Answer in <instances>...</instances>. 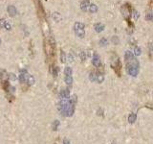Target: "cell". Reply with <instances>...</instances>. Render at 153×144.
<instances>
[{
	"instance_id": "obj_1",
	"label": "cell",
	"mask_w": 153,
	"mask_h": 144,
	"mask_svg": "<svg viewBox=\"0 0 153 144\" xmlns=\"http://www.w3.org/2000/svg\"><path fill=\"white\" fill-rule=\"evenodd\" d=\"M77 101H78L77 95H73L67 100H60L59 103V107H58L59 112L63 116H67V117L73 116Z\"/></svg>"
},
{
	"instance_id": "obj_2",
	"label": "cell",
	"mask_w": 153,
	"mask_h": 144,
	"mask_svg": "<svg viewBox=\"0 0 153 144\" xmlns=\"http://www.w3.org/2000/svg\"><path fill=\"white\" fill-rule=\"evenodd\" d=\"M124 60L126 63V71L130 76L136 77L139 74V62L135 58L134 54L130 51H126L124 54Z\"/></svg>"
},
{
	"instance_id": "obj_3",
	"label": "cell",
	"mask_w": 153,
	"mask_h": 144,
	"mask_svg": "<svg viewBox=\"0 0 153 144\" xmlns=\"http://www.w3.org/2000/svg\"><path fill=\"white\" fill-rule=\"evenodd\" d=\"M44 50L47 60L53 62L55 56V41L52 36H49L44 40Z\"/></svg>"
},
{
	"instance_id": "obj_4",
	"label": "cell",
	"mask_w": 153,
	"mask_h": 144,
	"mask_svg": "<svg viewBox=\"0 0 153 144\" xmlns=\"http://www.w3.org/2000/svg\"><path fill=\"white\" fill-rule=\"evenodd\" d=\"M111 67L114 69V71L117 73L118 76H121V69H122V64L120 58L118 57L117 54L113 53L111 56Z\"/></svg>"
},
{
	"instance_id": "obj_5",
	"label": "cell",
	"mask_w": 153,
	"mask_h": 144,
	"mask_svg": "<svg viewBox=\"0 0 153 144\" xmlns=\"http://www.w3.org/2000/svg\"><path fill=\"white\" fill-rule=\"evenodd\" d=\"M85 25L82 22H76L74 24V31L76 35L79 37V39H83L85 37Z\"/></svg>"
},
{
	"instance_id": "obj_6",
	"label": "cell",
	"mask_w": 153,
	"mask_h": 144,
	"mask_svg": "<svg viewBox=\"0 0 153 144\" xmlns=\"http://www.w3.org/2000/svg\"><path fill=\"white\" fill-rule=\"evenodd\" d=\"M122 15L126 18L127 22L130 21V16H131V6L129 7V4H126L122 7Z\"/></svg>"
},
{
	"instance_id": "obj_7",
	"label": "cell",
	"mask_w": 153,
	"mask_h": 144,
	"mask_svg": "<svg viewBox=\"0 0 153 144\" xmlns=\"http://www.w3.org/2000/svg\"><path fill=\"white\" fill-rule=\"evenodd\" d=\"M92 64L94 65L95 67L100 68L102 67V62H101V58L99 56L97 53H94L93 54V58H92Z\"/></svg>"
},
{
	"instance_id": "obj_8",
	"label": "cell",
	"mask_w": 153,
	"mask_h": 144,
	"mask_svg": "<svg viewBox=\"0 0 153 144\" xmlns=\"http://www.w3.org/2000/svg\"><path fill=\"white\" fill-rule=\"evenodd\" d=\"M59 99L60 100H67L70 98V90L66 88V89H61L60 92H59Z\"/></svg>"
},
{
	"instance_id": "obj_9",
	"label": "cell",
	"mask_w": 153,
	"mask_h": 144,
	"mask_svg": "<svg viewBox=\"0 0 153 144\" xmlns=\"http://www.w3.org/2000/svg\"><path fill=\"white\" fill-rule=\"evenodd\" d=\"M104 81V74L102 70H99L96 72V82L99 84H102V82Z\"/></svg>"
},
{
	"instance_id": "obj_10",
	"label": "cell",
	"mask_w": 153,
	"mask_h": 144,
	"mask_svg": "<svg viewBox=\"0 0 153 144\" xmlns=\"http://www.w3.org/2000/svg\"><path fill=\"white\" fill-rule=\"evenodd\" d=\"M7 11H8V14H9V16H16V14H17L16 8L15 7V6H12V5H10V6H8Z\"/></svg>"
},
{
	"instance_id": "obj_11",
	"label": "cell",
	"mask_w": 153,
	"mask_h": 144,
	"mask_svg": "<svg viewBox=\"0 0 153 144\" xmlns=\"http://www.w3.org/2000/svg\"><path fill=\"white\" fill-rule=\"evenodd\" d=\"M25 83H26L28 86H32V85L35 83V78L32 76V75H30V74H27V75H26Z\"/></svg>"
},
{
	"instance_id": "obj_12",
	"label": "cell",
	"mask_w": 153,
	"mask_h": 144,
	"mask_svg": "<svg viewBox=\"0 0 153 144\" xmlns=\"http://www.w3.org/2000/svg\"><path fill=\"white\" fill-rule=\"evenodd\" d=\"M88 7H89V1H87V0H82L81 3H80V9L82 10L83 12H86Z\"/></svg>"
},
{
	"instance_id": "obj_13",
	"label": "cell",
	"mask_w": 153,
	"mask_h": 144,
	"mask_svg": "<svg viewBox=\"0 0 153 144\" xmlns=\"http://www.w3.org/2000/svg\"><path fill=\"white\" fill-rule=\"evenodd\" d=\"M94 28H95V31L97 33H101L102 32L103 30H104V25L102 23H97V24H95V26H94Z\"/></svg>"
},
{
	"instance_id": "obj_14",
	"label": "cell",
	"mask_w": 153,
	"mask_h": 144,
	"mask_svg": "<svg viewBox=\"0 0 153 144\" xmlns=\"http://www.w3.org/2000/svg\"><path fill=\"white\" fill-rule=\"evenodd\" d=\"M2 88H3V89L5 90V92H6V93H9V91H10V88H11L10 83H9L8 81H3V82H2Z\"/></svg>"
},
{
	"instance_id": "obj_15",
	"label": "cell",
	"mask_w": 153,
	"mask_h": 144,
	"mask_svg": "<svg viewBox=\"0 0 153 144\" xmlns=\"http://www.w3.org/2000/svg\"><path fill=\"white\" fill-rule=\"evenodd\" d=\"M136 119H137V115H136V113H134V112L129 113V115H128V122H129V123L133 124L134 122L136 121Z\"/></svg>"
},
{
	"instance_id": "obj_16",
	"label": "cell",
	"mask_w": 153,
	"mask_h": 144,
	"mask_svg": "<svg viewBox=\"0 0 153 144\" xmlns=\"http://www.w3.org/2000/svg\"><path fill=\"white\" fill-rule=\"evenodd\" d=\"M88 8H89V12L92 13V14H95V13H97V11H98V6L96 4H90Z\"/></svg>"
},
{
	"instance_id": "obj_17",
	"label": "cell",
	"mask_w": 153,
	"mask_h": 144,
	"mask_svg": "<svg viewBox=\"0 0 153 144\" xmlns=\"http://www.w3.org/2000/svg\"><path fill=\"white\" fill-rule=\"evenodd\" d=\"M64 81H65L67 86H69V87H71L72 84H73V78H72V76H65L64 77Z\"/></svg>"
},
{
	"instance_id": "obj_18",
	"label": "cell",
	"mask_w": 153,
	"mask_h": 144,
	"mask_svg": "<svg viewBox=\"0 0 153 144\" xmlns=\"http://www.w3.org/2000/svg\"><path fill=\"white\" fill-rule=\"evenodd\" d=\"M53 18L55 19V21H57V22H59V21H60L61 20V16H60V14L59 13H54L53 14Z\"/></svg>"
},
{
	"instance_id": "obj_19",
	"label": "cell",
	"mask_w": 153,
	"mask_h": 144,
	"mask_svg": "<svg viewBox=\"0 0 153 144\" xmlns=\"http://www.w3.org/2000/svg\"><path fill=\"white\" fill-rule=\"evenodd\" d=\"M72 73H73L72 68L69 67V66L65 67V69H64V74H65V76H72Z\"/></svg>"
},
{
	"instance_id": "obj_20",
	"label": "cell",
	"mask_w": 153,
	"mask_h": 144,
	"mask_svg": "<svg viewBox=\"0 0 153 144\" xmlns=\"http://www.w3.org/2000/svg\"><path fill=\"white\" fill-rule=\"evenodd\" d=\"M59 72V68L58 67V66H53V67H52V74H53L54 77L58 76Z\"/></svg>"
},
{
	"instance_id": "obj_21",
	"label": "cell",
	"mask_w": 153,
	"mask_h": 144,
	"mask_svg": "<svg viewBox=\"0 0 153 144\" xmlns=\"http://www.w3.org/2000/svg\"><path fill=\"white\" fill-rule=\"evenodd\" d=\"M59 120H55L54 122H53V124H52V127H53V130L54 131H57L58 129H59Z\"/></svg>"
},
{
	"instance_id": "obj_22",
	"label": "cell",
	"mask_w": 153,
	"mask_h": 144,
	"mask_svg": "<svg viewBox=\"0 0 153 144\" xmlns=\"http://www.w3.org/2000/svg\"><path fill=\"white\" fill-rule=\"evenodd\" d=\"M145 19H147V20L153 19V14H152V12H151V10L148 11V12L145 14Z\"/></svg>"
},
{
	"instance_id": "obj_23",
	"label": "cell",
	"mask_w": 153,
	"mask_h": 144,
	"mask_svg": "<svg viewBox=\"0 0 153 144\" xmlns=\"http://www.w3.org/2000/svg\"><path fill=\"white\" fill-rule=\"evenodd\" d=\"M89 79H90L91 82H96V72L95 71L90 72V74H89Z\"/></svg>"
},
{
	"instance_id": "obj_24",
	"label": "cell",
	"mask_w": 153,
	"mask_h": 144,
	"mask_svg": "<svg viewBox=\"0 0 153 144\" xmlns=\"http://www.w3.org/2000/svg\"><path fill=\"white\" fill-rule=\"evenodd\" d=\"M60 60H61V63H66V60H67V58H66V55H65V53L63 52L62 50L60 51Z\"/></svg>"
},
{
	"instance_id": "obj_25",
	"label": "cell",
	"mask_w": 153,
	"mask_h": 144,
	"mask_svg": "<svg viewBox=\"0 0 153 144\" xmlns=\"http://www.w3.org/2000/svg\"><path fill=\"white\" fill-rule=\"evenodd\" d=\"M99 44L102 46V47H103V46H106L107 44H108V41H107V40L106 39H104V38H102V40H100V42H99Z\"/></svg>"
},
{
	"instance_id": "obj_26",
	"label": "cell",
	"mask_w": 153,
	"mask_h": 144,
	"mask_svg": "<svg viewBox=\"0 0 153 144\" xmlns=\"http://www.w3.org/2000/svg\"><path fill=\"white\" fill-rule=\"evenodd\" d=\"M134 54H135L136 56H140V55L142 54L141 48H140V47H137V46H136V47L134 48Z\"/></svg>"
},
{
	"instance_id": "obj_27",
	"label": "cell",
	"mask_w": 153,
	"mask_h": 144,
	"mask_svg": "<svg viewBox=\"0 0 153 144\" xmlns=\"http://www.w3.org/2000/svg\"><path fill=\"white\" fill-rule=\"evenodd\" d=\"M79 58H80V60L84 62L85 59H86V52H84V51H81L80 54H79Z\"/></svg>"
},
{
	"instance_id": "obj_28",
	"label": "cell",
	"mask_w": 153,
	"mask_h": 144,
	"mask_svg": "<svg viewBox=\"0 0 153 144\" xmlns=\"http://www.w3.org/2000/svg\"><path fill=\"white\" fill-rule=\"evenodd\" d=\"M112 42H113L114 44H119V42H120V40H119V38L118 37H116V36H114V37H112Z\"/></svg>"
},
{
	"instance_id": "obj_29",
	"label": "cell",
	"mask_w": 153,
	"mask_h": 144,
	"mask_svg": "<svg viewBox=\"0 0 153 144\" xmlns=\"http://www.w3.org/2000/svg\"><path fill=\"white\" fill-rule=\"evenodd\" d=\"M6 23H7L6 19H4V18H1V19H0V28H4L5 25H6Z\"/></svg>"
},
{
	"instance_id": "obj_30",
	"label": "cell",
	"mask_w": 153,
	"mask_h": 144,
	"mask_svg": "<svg viewBox=\"0 0 153 144\" xmlns=\"http://www.w3.org/2000/svg\"><path fill=\"white\" fill-rule=\"evenodd\" d=\"M133 16H134V18L137 20L139 17H140V13L136 11V10H133Z\"/></svg>"
},
{
	"instance_id": "obj_31",
	"label": "cell",
	"mask_w": 153,
	"mask_h": 144,
	"mask_svg": "<svg viewBox=\"0 0 153 144\" xmlns=\"http://www.w3.org/2000/svg\"><path fill=\"white\" fill-rule=\"evenodd\" d=\"M68 60H69V62H73V61L75 60V54L73 52H71L70 54H69V56H68Z\"/></svg>"
},
{
	"instance_id": "obj_32",
	"label": "cell",
	"mask_w": 153,
	"mask_h": 144,
	"mask_svg": "<svg viewBox=\"0 0 153 144\" xmlns=\"http://www.w3.org/2000/svg\"><path fill=\"white\" fill-rule=\"evenodd\" d=\"M8 77H9V79H10V80H13V81H15L16 79V76L15 75V74H13V73H10V74L8 75Z\"/></svg>"
},
{
	"instance_id": "obj_33",
	"label": "cell",
	"mask_w": 153,
	"mask_h": 144,
	"mask_svg": "<svg viewBox=\"0 0 153 144\" xmlns=\"http://www.w3.org/2000/svg\"><path fill=\"white\" fill-rule=\"evenodd\" d=\"M4 28L6 29V30H8V31H10V30L12 29V27H11V24L8 23V22H7V23H6V25H5V27H4Z\"/></svg>"
},
{
	"instance_id": "obj_34",
	"label": "cell",
	"mask_w": 153,
	"mask_h": 144,
	"mask_svg": "<svg viewBox=\"0 0 153 144\" xmlns=\"http://www.w3.org/2000/svg\"><path fill=\"white\" fill-rule=\"evenodd\" d=\"M149 49H150V51L153 53V42H150V43H149Z\"/></svg>"
},
{
	"instance_id": "obj_35",
	"label": "cell",
	"mask_w": 153,
	"mask_h": 144,
	"mask_svg": "<svg viewBox=\"0 0 153 144\" xmlns=\"http://www.w3.org/2000/svg\"><path fill=\"white\" fill-rule=\"evenodd\" d=\"M63 144H71V143H70V141H69L68 139L64 138V139H63Z\"/></svg>"
},
{
	"instance_id": "obj_36",
	"label": "cell",
	"mask_w": 153,
	"mask_h": 144,
	"mask_svg": "<svg viewBox=\"0 0 153 144\" xmlns=\"http://www.w3.org/2000/svg\"><path fill=\"white\" fill-rule=\"evenodd\" d=\"M4 76V71L3 70H0V79H2Z\"/></svg>"
},
{
	"instance_id": "obj_37",
	"label": "cell",
	"mask_w": 153,
	"mask_h": 144,
	"mask_svg": "<svg viewBox=\"0 0 153 144\" xmlns=\"http://www.w3.org/2000/svg\"><path fill=\"white\" fill-rule=\"evenodd\" d=\"M98 114L99 115H102V109H100V110L98 111Z\"/></svg>"
},
{
	"instance_id": "obj_38",
	"label": "cell",
	"mask_w": 153,
	"mask_h": 144,
	"mask_svg": "<svg viewBox=\"0 0 153 144\" xmlns=\"http://www.w3.org/2000/svg\"><path fill=\"white\" fill-rule=\"evenodd\" d=\"M111 144H116V142H112Z\"/></svg>"
},
{
	"instance_id": "obj_39",
	"label": "cell",
	"mask_w": 153,
	"mask_h": 144,
	"mask_svg": "<svg viewBox=\"0 0 153 144\" xmlns=\"http://www.w3.org/2000/svg\"><path fill=\"white\" fill-rule=\"evenodd\" d=\"M0 44H1V40H0Z\"/></svg>"
},
{
	"instance_id": "obj_40",
	"label": "cell",
	"mask_w": 153,
	"mask_h": 144,
	"mask_svg": "<svg viewBox=\"0 0 153 144\" xmlns=\"http://www.w3.org/2000/svg\"><path fill=\"white\" fill-rule=\"evenodd\" d=\"M87 1H89V0H87Z\"/></svg>"
}]
</instances>
